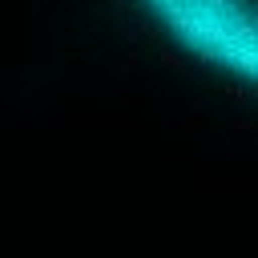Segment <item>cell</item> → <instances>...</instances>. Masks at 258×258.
I'll use <instances>...</instances> for the list:
<instances>
[{
    "label": "cell",
    "mask_w": 258,
    "mask_h": 258,
    "mask_svg": "<svg viewBox=\"0 0 258 258\" xmlns=\"http://www.w3.org/2000/svg\"><path fill=\"white\" fill-rule=\"evenodd\" d=\"M198 64L258 89V0H137Z\"/></svg>",
    "instance_id": "obj_1"
}]
</instances>
